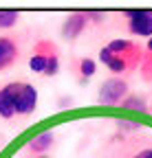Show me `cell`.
Segmentation results:
<instances>
[{
  "instance_id": "5b68a950",
  "label": "cell",
  "mask_w": 152,
  "mask_h": 158,
  "mask_svg": "<svg viewBox=\"0 0 152 158\" xmlns=\"http://www.w3.org/2000/svg\"><path fill=\"white\" fill-rule=\"evenodd\" d=\"M117 29L132 35V40H148L152 37V11L150 9H126L112 18Z\"/></svg>"
},
{
  "instance_id": "30bf717a",
  "label": "cell",
  "mask_w": 152,
  "mask_h": 158,
  "mask_svg": "<svg viewBox=\"0 0 152 158\" xmlns=\"http://www.w3.org/2000/svg\"><path fill=\"white\" fill-rule=\"evenodd\" d=\"M71 73L75 77L77 84H88L90 79L97 73V62L88 55H80V57H73L71 59Z\"/></svg>"
},
{
  "instance_id": "7a4b0ae2",
  "label": "cell",
  "mask_w": 152,
  "mask_h": 158,
  "mask_svg": "<svg viewBox=\"0 0 152 158\" xmlns=\"http://www.w3.org/2000/svg\"><path fill=\"white\" fill-rule=\"evenodd\" d=\"M143 55V44L132 37H112L99 48V62L115 75V77H128L135 70H139Z\"/></svg>"
},
{
  "instance_id": "7c38bea8",
  "label": "cell",
  "mask_w": 152,
  "mask_h": 158,
  "mask_svg": "<svg viewBox=\"0 0 152 158\" xmlns=\"http://www.w3.org/2000/svg\"><path fill=\"white\" fill-rule=\"evenodd\" d=\"M20 22V13L11 11V9H0V35L2 33H11L13 27H18Z\"/></svg>"
},
{
  "instance_id": "4fadbf2b",
  "label": "cell",
  "mask_w": 152,
  "mask_h": 158,
  "mask_svg": "<svg viewBox=\"0 0 152 158\" xmlns=\"http://www.w3.org/2000/svg\"><path fill=\"white\" fill-rule=\"evenodd\" d=\"M119 108L124 110H137V112H145L148 110V101H145V97L143 94H128L124 101L119 103Z\"/></svg>"
},
{
  "instance_id": "6da1fadb",
  "label": "cell",
  "mask_w": 152,
  "mask_h": 158,
  "mask_svg": "<svg viewBox=\"0 0 152 158\" xmlns=\"http://www.w3.org/2000/svg\"><path fill=\"white\" fill-rule=\"evenodd\" d=\"M40 103L37 88L24 79H13L0 86V118L7 123H18L29 118Z\"/></svg>"
},
{
  "instance_id": "52a82bcc",
  "label": "cell",
  "mask_w": 152,
  "mask_h": 158,
  "mask_svg": "<svg viewBox=\"0 0 152 158\" xmlns=\"http://www.w3.org/2000/svg\"><path fill=\"white\" fill-rule=\"evenodd\" d=\"M22 57V35L2 33L0 35V73L15 66Z\"/></svg>"
},
{
  "instance_id": "8fae6325",
  "label": "cell",
  "mask_w": 152,
  "mask_h": 158,
  "mask_svg": "<svg viewBox=\"0 0 152 158\" xmlns=\"http://www.w3.org/2000/svg\"><path fill=\"white\" fill-rule=\"evenodd\" d=\"M139 75L145 84H152V37L145 40L143 44V55H141V64H139Z\"/></svg>"
},
{
  "instance_id": "ba28073f",
  "label": "cell",
  "mask_w": 152,
  "mask_h": 158,
  "mask_svg": "<svg viewBox=\"0 0 152 158\" xmlns=\"http://www.w3.org/2000/svg\"><path fill=\"white\" fill-rule=\"evenodd\" d=\"M88 18H86V11H73L64 18V22L60 27V35L66 42H75L80 40V35H84V31L88 29Z\"/></svg>"
},
{
  "instance_id": "9c48e42d",
  "label": "cell",
  "mask_w": 152,
  "mask_h": 158,
  "mask_svg": "<svg viewBox=\"0 0 152 158\" xmlns=\"http://www.w3.org/2000/svg\"><path fill=\"white\" fill-rule=\"evenodd\" d=\"M55 143H58V132L55 130H44L40 134H35L33 138H29L27 145H24V152L29 156H42V154H49Z\"/></svg>"
},
{
  "instance_id": "9a60e30c",
  "label": "cell",
  "mask_w": 152,
  "mask_h": 158,
  "mask_svg": "<svg viewBox=\"0 0 152 158\" xmlns=\"http://www.w3.org/2000/svg\"><path fill=\"white\" fill-rule=\"evenodd\" d=\"M148 106H150V108H148V110H150V114H152V101H150V103H148Z\"/></svg>"
},
{
  "instance_id": "8992f818",
  "label": "cell",
  "mask_w": 152,
  "mask_h": 158,
  "mask_svg": "<svg viewBox=\"0 0 152 158\" xmlns=\"http://www.w3.org/2000/svg\"><path fill=\"white\" fill-rule=\"evenodd\" d=\"M130 94V84L126 77H115L110 75L108 79L99 84L97 88V103L106 108H117L124 99Z\"/></svg>"
},
{
  "instance_id": "5bb4252c",
  "label": "cell",
  "mask_w": 152,
  "mask_h": 158,
  "mask_svg": "<svg viewBox=\"0 0 152 158\" xmlns=\"http://www.w3.org/2000/svg\"><path fill=\"white\" fill-rule=\"evenodd\" d=\"M27 158H51L49 154H42V156H27Z\"/></svg>"
},
{
  "instance_id": "3957f363",
  "label": "cell",
  "mask_w": 152,
  "mask_h": 158,
  "mask_svg": "<svg viewBox=\"0 0 152 158\" xmlns=\"http://www.w3.org/2000/svg\"><path fill=\"white\" fill-rule=\"evenodd\" d=\"M29 68L35 75L55 77L60 73V46L51 37H37L29 51Z\"/></svg>"
},
{
  "instance_id": "277c9868",
  "label": "cell",
  "mask_w": 152,
  "mask_h": 158,
  "mask_svg": "<svg viewBox=\"0 0 152 158\" xmlns=\"http://www.w3.org/2000/svg\"><path fill=\"white\" fill-rule=\"evenodd\" d=\"M104 158H152V134L135 132L121 134L104 152Z\"/></svg>"
}]
</instances>
